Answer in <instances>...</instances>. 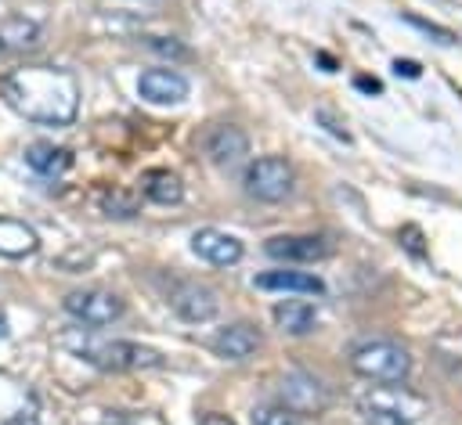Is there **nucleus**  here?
<instances>
[{
    "label": "nucleus",
    "mask_w": 462,
    "mask_h": 425,
    "mask_svg": "<svg viewBox=\"0 0 462 425\" xmlns=\"http://www.w3.org/2000/svg\"><path fill=\"white\" fill-rule=\"evenodd\" d=\"M188 79L177 68H144L137 79V94L148 104H180L188 97Z\"/></svg>",
    "instance_id": "10"
},
{
    "label": "nucleus",
    "mask_w": 462,
    "mask_h": 425,
    "mask_svg": "<svg viewBox=\"0 0 462 425\" xmlns=\"http://www.w3.org/2000/svg\"><path fill=\"white\" fill-rule=\"evenodd\" d=\"M4 425H40V411H36V403H25V407L4 414Z\"/></svg>",
    "instance_id": "24"
},
{
    "label": "nucleus",
    "mask_w": 462,
    "mask_h": 425,
    "mask_svg": "<svg viewBox=\"0 0 462 425\" xmlns=\"http://www.w3.org/2000/svg\"><path fill=\"white\" fill-rule=\"evenodd\" d=\"M25 166L40 176H61L65 169H72V151L58 148V144H47V140H36V144L25 148Z\"/></svg>",
    "instance_id": "17"
},
{
    "label": "nucleus",
    "mask_w": 462,
    "mask_h": 425,
    "mask_svg": "<svg viewBox=\"0 0 462 425\" xmlns=\"http://www.w3.org/2000/svg\"><path fill=\"white\" fill-rule=\"evenodd\" d=\"M97 209L112 220H130L141 212V194L130 187H105L97 191Z\"/></svg>",
    "instance_id": "20"
},
{
    "label": "nucleus",
    "mask_w": 462,
    "mask_h": 425,
    "mask_svg": "<svg viewBox=\"0 0 462 425\" xmlns=\"http://www.w3.org/2000/svg\"><path fill=\"white\" fill-rule=\"evenodd\" d=\"M404 22L415 25V29H422L426 36H437V43H455V32H451V29H440L437 22H426V18H419V14H404Z\"/></svg>",
    "instance_id": "23"
},
{
    "label": "nucleus",
    "mask_w": 462,
    "mask_h": 425,
    "mask_svg": "<svg viewBox=\"0 0 462 425\" xmlns=\"http://www.w3.org/2000/svg\"><path fill=\"white\" fill-rule=\"evenodd\" d=\"M354 83H357V90H365V94H379V90H383L379 79H368V76H357Z\"/></svg>",
    "instance_id": "28"
},
{
    "label": "nucleus",
    "mask_w": 462,
    "mask_h": 425,
    "mask_svg": "<svg viewBox=\"0 0 462 425\" xmlns=\"http://www.w3.org/2000/svg\"><path fill=\"white\" fill-rule=\"evenodd\" d=\"M357 414L365 425H415L426 414V400L401 385H372L357 396Z\"/></svg>",
    "instance_id": "3"
},
{
    "label": "nucleus",
    "mask_w": 462,
    "mask_h": 425,
    "mask_svg": "<svg viewBox=\"0 0 462 425\" xmlns=\"http://www.w3.org/2000/svg\"><path fill=\"white\" fill-rule=\"evenodd\" d=\"M271 317H274V324H278L285 335H307V331H314V324H318V306L307 303V299H282V303L271 310Z\"/></svg>",
    "instance_id": "16"
},
{
    "label": "nucleus",
    "mask_w": 462,
    "mask_h": 425,
    "mask_svg": "<svg viewBox=\"0 0 462 425\" xmlns=\"http://www.w3.org/2000/svg\"><path fill=\"white\" fill-rule=\"evenodd\" d=\"M263 252L282 263H314V259H325L332 252V245L321 234H274V238H267Z\"/></svg>",
    "instance_id": "9"
},
{
    "label": "nucleus",
    "mask_w": 462,
    "mask_h": 425,
    "mask_svg": "<svg viewBox=\"0 0 462 425\" xmlns=\"http://www.w3.org/2000/svg\"><path fill=\"white\" fill-rule=\"evenodd\" d=\"M350 367L368 382H401L411 371V357L397 342L372 339V342H361L350 349Z\"/></svg>",
    "instance_id": "4"
},
{
    "label": "nucleus",
    "mask_w": 462,
    "mask_h": 425,
    "mask_svg": "<svg viewBox=\"0 0 462 425\" xmlns=\"http://www.w3.org/2000/svg\"><path fill=\"white\" fill-rule=\"evenodd\" d=\"M199 425H235V418H227V414H220V411H209V414L199 418Z\"/></svg>",
    "instance_id": "26"
},
{
    "label": "nucleus",
    "mask_w": 462,
    "mask_h": 425,
    "mask_svg": "<svg viewBox=\"0 0 462 425\" xmlns=\"http://www.w3.org/2000/svg\"><path fill=\"white\" fill-rule=\"evenodd\" d=\"M65 313L87 328H105L112 321L123 317V299L116 292H105V288H76L61 299Z\"/></svg>",
    "instance_id": "6"
},
{
    "label": "nucleus",
    "mask_w": 462,
    "mask_h": 425,
    "mask_svg": "<svg viewBox=\"0 0 462 425\" xmlns=\"http://www.w3.org/2000/svg\"><path fill=\"white\" fill-rule=\"evenodd\" d=\"M278 389H282V407H289L292 414H318L328 407V389L307 371H289Z\"/></svg>",
    "instance_id": "8"
},
{
    "label": "nucleus",
    "mask_w": 462,
    "mask_h": 425,
    "mask_svg": "<svg viewBox=\"0 0 462 425\" xmlns=\"http://www.w3.org/2000/svg\"><path fill=\"white\" fill-rule=\"evenodd\" d=\"M144 47L159 58H170V61H188L191 58V50L173 36H144Z\"/></svg>",
    "instance_id": "21"
},
{
    "label": "nucleus",
    "mask_w": 462,
    "mask_h": 425,
    "mask_svg": "<svg viewBox=\"0 0 462 425\" xmlns=\"http://www.w3.org/2000/svg\"><path fill=\"white\" fill-rule=\"evenodd\" d=\"M141 194H144L148 202H155V205H177V202L184 198V184H180V176L170 173V169H148V173L141 176Z\"/></svg>",
    "instance_id": "18"
},
{
    "label": "nucleus",
    "mask_w": 462,
    "mask_h": 425,
    "mask_svg": "<svg viewBox=\"0 0 462 425\" xmlns=\"http://www.w3.org/2000/svg\"><path fill=\"white\" fill-rule=\"evenodd\" d=\"M253 425H303L289 407H274V403H263L253 411Z\"/></svg>",
    "instance_id": "22"
},
{
    "label": "nucleus",
    "mask_w": 462,
    "mask_h": 425,
    "mask_svg": "<svg viewBox=\"0 0 462 425\" xmlns=\"http://www.w3.org/2000/svg\"><path fill=\"white\" fill-rule=\"evenodd\" d=\"M7 335V317H4V310H0V339Z\"/></svg>",
    "instance_id": "29"
},
{
    "label": "nucleus",
    "mask_w": 462,
    "mask_h": 425,
    "mask_svg": "<svg viewBox=\"0 0 462 425\" xmlns=\"http://www.w3.org/2000/svg\"><path fill=\"white\" fill-rule=\"evenodd\" d=\"M393 72H397V76L415 79V76H419V65H415V61H401V58H397V61H393Z\"/></svg>",
    "instance_id": "27"
},
{
    "label": "nucleus",
    "mask_w": 462,
    "mask_h": 425,
    "mask_svg": "<svg viewBox=\"0 0 462 425\" xmlns=\"http://www.w3.org/2000/svg\"><path fill=\"white\" fill-rule=\"evenodd\" d=\"M256 288H263V292H296V295H321L325 292L318 274H310V270H285V267L256 274Z\"/></svg>",
    "instance_id": "14"
},
{
    "label": "nucleus",
    "mask_w": 462,
    "mask_h": 425,
    "mask_svg": "<svg viewBox=\"0 0 462 425\" xmlns=\"http://www.w3.org/2000/svg\"><path fill=\"white\" fill-rule=\"evenodd\" d=\"M0 97L40 126H69L79 112V83L58 65H25L0 76Z\"/></svg>",
    "instance_id": "1"
},
{
    "label": "nucleus",
    "mask_w": 462,
    "mask_h": 425,
    "mask_svg": "<svg viewBox=\"0 0 462 425\" xmlns=\"http://www.w3.org/2000/svg\"><path fill=\"white\" fill-rule=\"evenodd\" d=\"M245 194L256 198V202H282L292 194V184H296V173H292V162L282 158V155H260L256 162H249L245 169Z\"/></svg>",
    "instance_id": "5"
},
{
    "label": "nucleus",
    "mask_w": 462,
    "mask_h": 425,
    "mask_svg": "<svg viewBox=\"0 0 462 425\" xmlns=\"http://www.w3.org/2000/svg\"><path fill=\"white\" fill-rule=\"evenodd\" d=\"M65 346L101 367V371H144V367H159L162 364V353L152 349V346H141V342H130V339H65Z\"/></svg>",
    "instance_id": "2"
},
{
    "label": "nucleus",
    "mask_w": 462,
    "mask_h": 425,
    "mask_svg": "<svg viewBox=\"0 0 462 425\" xmlns=\"http://www.w3.org/2000/svg\"><path fill=\"white\" fill-rule=\"evenodd\" d=\"M170 310L180 317V321H191V324H202L209 317H217L220 310V299L209 285H199V281H177L170 288Z\"/></svg>",
    "instance_id": "7"
},
{
    "label": "nucleus",
    "mask_w": 462,
    "mask_h": 425,
    "mask_svg": "<svg viewBox=\"0 0 462 425\" xmlns=\"http://www.w3.org/2000/svg\"><path fill=\"white\" fill-rule=\"evenodd\" d=\"M318 119H321V122H328V133H332V137H339V140H350V137H346V130H343V126H339V122H336V119H332L325 108L318 112Z\"/></svg>",
    "instance_id": "25"
},
{
    "label": "nucleus",
    "mask_w": 462,
    "mask_h": 425,
    "mask_svg": "<svg viewBox=\"0 0 462 425\" xmlns=\"http://www.w3.org/2000/svg\"><path fill=\"white\" fill-rule=\"evenodd\" d=\"M40 249V238L29 223L22 220H0V256L7 259H22V256H32Z\"/></svg>",
    "instance_id": "19"
},
{
    "label": "nucleus",
    "mask_w": 462,
    "mask_h": 425,
    "mask_svg": "<svg viewBox=\"0 0 462 425\" xmlns=\"http://www.w3.org/2000/svg\"><path fill=\"white\" fill-rule=\"evenodd\" d=\"M191 252L213 267H235L242 259V241L227 231H217V227H202L191 234Z\"/></svg>",
    "instance_id": "11"
},
{
    "label": "nucleus",
    "mask_w": 462,
    "mask_h": 425,
    "mask_svg": "<svg viewBox=\"0 0 462 425\" xmlns=\"http://www.w3.org/2000/svg\"><path fill=\"white\" fill-rule=\"evenodd\" d=\"M202 148H206V155H209L213 166H238V162L249 155V137H245L242 126L220 122V126H213V130L206 133Z\"/></svg>",
    "instance_id": "12"
},
{
    "label": "nucleus",
    "mask_w": 462,
    "mask_h": 425,
    "mask_svg": "<svg viewBox=\"0 0 462 425\" xmlns=\"http://www.w3.org/2000/svg\"><path fill=\"white\" fill-rule=\"evenodd\" d=\"M40 22L25 18V14H7L0 22V54H25L32 47H40Z\"/></svg>",
    "instance_id": "15"
},
{
    "label": "nucleus",
    "mask_w": 462,
    "mask_h": 425,
    "mask_svg": "<svg viewBox=\"0 0 462 425\" xmlns=\"http://www.w3.org/2000/svg\"><path fill=\"white\" fill-rule=\"evenodd\" d=\"M260 331L253 328V324H245V321H235V324H227V328H220L217 335H213V353L217 357H224V360H249L256 349H260Z\"/></svg>",
    "instance_id": "13"
}]
</instances>
